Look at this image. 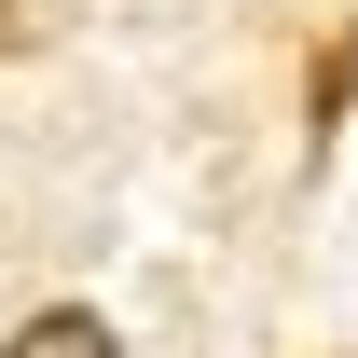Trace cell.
I'll return each instance as SVG.
<instances>
[{"mask_svg":"<svg viewBox=\"0 0 358 358\" xmlns=\"http://www.w3.org/2000/svg\"><path fill=\"white\" fill-rule=\"evenodd\" d=\"M0 358H124V331H110L96 303H42V317H28Z\"/></svg>","mask_w":358,"mask_h":358,"instance_id":"cell-1","label":"cell"}]
</instances>
